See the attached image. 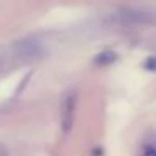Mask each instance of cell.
<instances>
[{"label":"cell","mask_w":156,"mask_h":156,"mask_svg":"<svg viewBox=\"0 0 156 156\" xmlns=\"http://www.w3.org/2000/svg\"><path fill=\"white\" fill-rule=\"evenodd\" d=\"M77 101H79V94H77L76 89H71V91H67L62 96V101H61V128H62V133H64V134L71 133L72 126H74Z\"/></svg>","instance_id":"1"},{"label":"cell","mask_w":156,"mask_h":156,"mask_svg":"<svg viewBox=\"0 0 156 156\" xmlns=\"http://www.w3.org/2000/svg\"><path fill=\"white\" fill-rule=\"evenodd\" d=\"M118 17L124 24L144 25L156 24V10L154 9H143V7H124L118 12Z\"/></svg>","instance_id":"2"},{"label":"cell","mask_w":156,"mask_h":156,"mask_svg":"<svg viewBox=\"0 0 156 156\" xmlns=\"http://www.w3.org/2000/svg\"><path fill=\"white\" fill-rule=\"evenodd\" d=\"M14 54L20 61H34L42 54V44L35 37H25L17 41L14 45Z\"/></svg>","instance_id":"3"},{"label":"cell","mask_w":156,"mask_h":156,"mask_svg":"<svg viewBox=\"0 0 156 156\" xmlns=\"http://www.w3.org/2000/svg\"><path fill=\"white\" fill-rule=\"evenodd\" d=\"M116 61H118V54H116L112 49H106V51L99 52V54L92 59V62H94L96 66H99V67H102V66H111V64H114Z\"/></svg>","instance_id":"4"},{"label":"cell","mask_w":156,"mask_h":156,"mask_svg":"<svg viewBox=\"0 0 156 156\" xmlns=\"http://www.w3.org/2000/svg\"><path fill=\"white\" fill-rule=\"evenodd\" d=\"M141 156H156V143H146L143 146Z\"/></svg>","instance_id":"5"},{"label":"cell","mask_w":156,"mask_h":156,"mask_svg":"<svg viewBox=\"0 0 156 156\" xmlns=\"http://www.w3.org/2000/svg\"><path fill=\"white\" fill-rule=\"evenodd\" d=\"M144 69L146 71H151L154 72L156 71V57H148L144 61Z\"/></svg>","instance_id":"6"}]
</instances>
